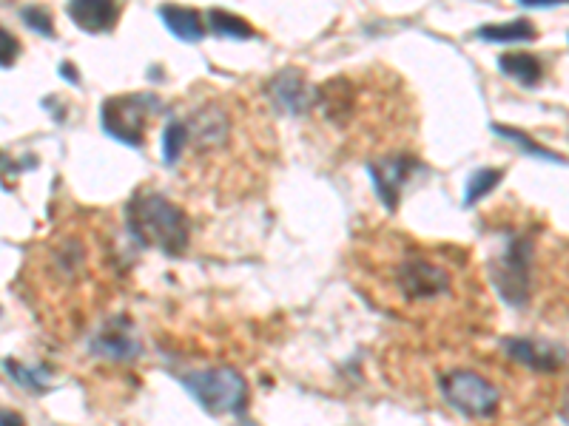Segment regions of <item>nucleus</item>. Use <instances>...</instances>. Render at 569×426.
<instances>
[{
	"mask_svg": "<svg viewBox=\"0 0 569 426\" xmlns=\"http://www.w3.org/2000/svg\"><path fill=\"white\" fill-rule=\"evenodd\" d=\"M126 228L143 248L180 256L188 248L191 225L180 205L157 191H137L126 205Z\"/></svg>",
	"mask_w": 569,
	"mask_h": 426,
	"instance_id": "obj_1",
	"label": "nucleus"
},
{
	"mask_svg": "<svg viewBox=\"0 0 569 426\" xmlns=\"http://www.w3.org/2000/svg\"><path fill=\"white\" fill-rule=\"evenodd\" d=\"M490 279L498 296L513 307H524L533 293V239L524 233H507L504 245L490 259Z\"/></svg>",
	"mask_w": 569,
	"mask_h": 426,
	"instance_id": "obj_2",
	"label": "nucleus"
},
{
	"mask_svg": "<svg viewBox=\"0 0 569 426\" xmlns=\"http://www.w3.org/2000/svg\"><path fill=\"white\" fill-rule=\"evenodd\" d=\"M160 108H163V103L157 94H146V91L117 94L100 106V125L111 140L140 148L146 140L148 123Z\"/></svg>",
	"mask_w": 569,
	"mask_h": 426,
	"instance_id": "obj_3",
	"label": "nucleus"
},
{
	"mask_svg": "<svg viewBox=\"0 0 569 426\" xmlns=\"http://www.w3.org/2000/svg\"><path fill=\"white\" fill-rule=\"evenodd\" d=\"M180 384L208 415L239 412L248 401V384L234 367L194 370V373L180 375Z\"/></svg>",
	"mask_w": 569,
	"mask_h": 426,
	"instance_id": "obj_4",
	"label": "nucleus"
},
{
	"mask_svg": "<svg viewBox=\"0 0 569 426\" xmlns=\"http://www.w3.org/2000/svg\"><path fill=\"white\" fill-rule=\"evenodd\" d=\"M441 395L467 418H490L498 409V390L473 370H450L441 375Z\"/></svg>",
	"mask_w": 569,
	"mask_h": 426,
	"instance_id": "obj_5",
	"label": "nucleus"
},
{
	"mask_svg": "<svg viewBox=\"0 0 569 426\" xmlns=\"http://www.w3.org/2000/svg\"><path fill=\"white\" fill-rule=\"evenodd\" d=\"M399 290L404 299L410 302H422V299H436L447 287H450V276L447 270L433 262H427L422 256H410L399 265Z\"/></svg>",
	"mask_w": 569,
	"mask_h": 426,
	"instance_id": "obj_6",
	"label": "nucleus"
},
{
	"mask_svg": "<svg viewBox=\"0 0 569 426\" xmlns=\"http://www.w3.org/2000/svg\"><path fill=\"white\" fill-rule=\"evenodd\" d=\"M419 168L413 157H387V160L368 162V174L373 179V191L382 199L387 211L393 213L399 208L402 185L410 179V174Z\"/></svg>",
	"mask_w": 569,
	"mask_h": 426,
	"instance_id": "obj_7",
	"label": "nucleus"
},
{
	"mask_svg": "<svg viewBox=\"0 0 569 426\" xmlns=\"http://www.w3.org/2000/svg\"><path fill=\"white\" fill-rule=\"evenodd\" d=\"M504 350L513 361L524 364L527 370H538V373H555L567 364V350L561 344H550V341L504 338Z\"/></svg>",
	"mask_w": 569,
	"mask_h": 426,
	"instance_id": "obj_8",
	"label": "nucleus"
},
{
	"mask_svg": "<svg viewBox=\"0 0 569 426\" xmlns=\"http://www.w3.org/2000/svg\"><path fill=\"white\" fill-rule=\"evenodd\" d=\"M268 94L274 103L291 117H302L311 108V89L299 69H282L274 80L268 83Z\"/></svg>",
	"mask_w": 569,
	"mask_h": 426,
	"instance_id": "obj_9",
	"label": "nucleus"
},
{
	"mask_svg": "<svg viewBox=\"0 0 569 426\" xmlns=\"http://www.w3.org/2000/svg\"><path fill=\"white\" fill-rule=\"evenodd\" d=\"M66 12L74 20V26H80L83 32H92V35L111 32L120 18V6L109 0H74L66 6Z\"/></svg>",
	"mask_w": 569,
	"mask_h": 426,
	"instance_id": "obj_10",
	"label": "nucleus"
},
{
	"mask_svg": "<svg viewBox=\"0 0 569 426\" xmlns=\"http://www.w3.org/2000/svg\"><path fill=\"white\" fill-rule=\"evenodd\" d=\"M92 353L106 361H131L140 353V344L129 333V324L120 319L109 324L106 330H100V336L92 341Z\"/></svg>",
	"mask_w": 569,
	"mask_h": 426,
	"instance_id": "obj_11",
	"label": "nucleus"
},
{
	"mask_svg": "<svg viewBox=\"0 0 569 426\" xmlns=\"http://www.w3.org/2000/svg\"><path fill=\"white\" fill-rule=\"evenodd\" d=\"M188 137H194V145H197V148L217 145V142L228 137V117L214 106L200 108L197 117L188 123Z\"/></svg>",
	"mask_w": 569,
	"mask_h": 426,
	"instance_id": "obj_12",
	"label": "nucleus"
},
{
	"mask_svg": "<svg viewBox=\"0 0 569 426\" xmlns=\"http://www.w3.org/2000/svg\"><path fill=\"white\" fill-rule=\"evenodd\" d=\"M160 18L166 23V29L174 37H180L183 43H200L205 37L200 12L185 9V6H160Z\"/></svg>",
	"mask_w": 569,
	"mask_h": 426,
	"instance_id": "obj_13",
	"label": "nucleus"
},
{
	"mask_svg": "<svg viewBox=\"0 0 569 426\" xmlns=\"http://www.w3.org/2000/svg\"><path fill=\"white\" fill-rule=\"evenodd\" d=\"M498 69L504 71L507 77H513L515 83H521L524 89H533L541 83L544 69L541 60L530 52H507L498 57Z\"/></svg>",
	"mask_w": 569,
	"mask_h": 426,
	"instance_id": "obj_14",
	"label": "nucleus"
},
{
	"mask_svg": "<svg viewBox=\"0 0 569 426\" xmlns=\"http://www.w3.org/2000/svg\"><path fill=\"white\" fill-rule=\"evenodd\" d=\"M476 35L481 40H490V43H530V40H535V26L527 18H518L510 20V23L481 26Z\"/></svg>",
	"mask_w": 569,
	"mask_h": 426,
	"instance_id": "obj_15",
	"label": "nucleus"
},
{
	"mask_svg": "<svg viewBox=\"0 0 569 426\" xmlns=\"http://www.w3.org/2000/svg\"><path fill=\"white\" fill-rule=\"evenodd\" d=\"M490 128H493V134H498V137H504L507 142L518 145L527 157H535V160L541 162H555V165H569L561 154H555L550 148H544V145H538L535 140H530L521 128H510V125H501V123H493Z\"/></svg>",
	"mask_w": 569,
	"mask_h": 426,
	"instance_id": "obj_16",
	"label": "nucleus"
},
{
	"mask_svg": "<svg viewBox=\"0 0 569 426\" xmlns=\"http://www.w3.org/2000/svg\"><path fill=\"white\" fill-rule=\"evenodd\" d=\"M208 23L211 29L222 37H231V40H251L254 37V29L245 18H239L234 12H225V9H211L208 12Z\"/></svg>",
	"mask_w": 569,
	"mask_h": 426,
	"instance_id": "obj_17",
	"label": "nucleus"
},
{
	"mask_svg": "<svg viewBox=\"0 0 569 426\" xmlns=\"http://www.w3.org/2000/svg\"><path fill=\"white\" fill-rule=\"evenodd\" d=\"M504 177L501 168H478L473 177L467 179V188H464V208H473L476 202H481L490 191H496V185Z\"/></svg>",
	"mask_w": 569,
	"mask_h": 426,
	"instance_id": "obj_18",
	"label": "nucleus"
},
{
	"mask_svg": "<svg viewBox=\"0 0 569 426\" xmlns=\"http://www.w3.org/2000/svg\"><path fill=\"white\" fill-rule=\"evenodd\" d=\"M191 140L188 137V123L183 120H171L166 125V131H163V160L166 165H174V162L180 160V154H183L185 142Z\"/></svg>",
	"mask_w": 569,
	"mask_h": 426,
	"instance_id": "obj_19",
	"label": "nucleus"
},
{
	"mask_svg": "<svg viewBox=\"0 0 569 426\" xmlns=\"http://www.w3.org/2000/svg\"><path fill=\"white\" fill-rule=\"evenodd\" d=\"M6 373L29 392H46V387H49V375L43 370H26V367H20L18 361H6Z\"/></svg>",
	"mask_w": 569,
	"mask_h": 426,
	"instance_id": "obj_20",
	"label": "nucleus"
},
{
	"mask_svg": "<svg viewBox=\"0 0 569 426\" xmlns=\"http://www.w3.org/2000/svg\"><path fill=\"white\" fill-rule=\"evenodd\" d=\"M20 20H23L29 29H35L37 35L55 37V29H52V15H49L46 9H40V6H26V9H20Z\"/></svg>",
	"mask_w": 569,
	"mask_h": 426,
	"instance_id": "obj_21",
	"label": "nucleus"
},
{
	"mask_svg": "<svg viewBox=\"0 0 569 426\" xmlns=\"http://www.w3.org/2000/svg\"><path fill=\"white\" fill-rule=\"evenodd\" d=\"M0 40H3V69H12L15 57H18V40L9 35V29H0Z\"/></svg>",
	"mask_w": 569,
	"mask_h": 426,
	"instance_id": "obj_22",
	"label": "nucleus"
},
{
	"mask_svg": "<svg viewBox=\"0 0 569 426\" xmlns=\"http://www.w3.org/2000/svg\"><path fill=\"white\" fill-rule=\"evenodd\" d=\"M0 426H26L23 418H20L15 409H3V418H0Z\"/></svg>",
	"mask_w": 569,
	"mask_h": 426,
	"instance_id": "obj_23",
	"label": "nucleus"
},
{
	"mask_svg": "<svg viewBox=\"0 0 569 426\" xmlns=\"http://www.w3.org/2000/svg\"><path fill=\"white\" fill-rule=\"evenodd\" d=\"M60 77H63V80H69V83H74V86L80 83V80H77V74H74V66L69 63V60H63V63H60Z\"/></svg>",
	"mask_w": 569,
	"mask_h": 426,
	"instance_id": "obj_24",
	"label": "nucleus"
},
{
	"mask_svg": "<svg viewBox=\"0 0 569 426\" xmlns=\"http://www.w3.org/2000/svg\"><path fill=\"white\" fill-rule=\"evenodd\" d=\"M561 421L569 426V390L567 395H564V404H561Z\"/></svg>",
	"mask_w": 569,
	"mask_h": 426,
	"instance_id": "obj_25",
	"label": "nucleus"
}]
</instances>
